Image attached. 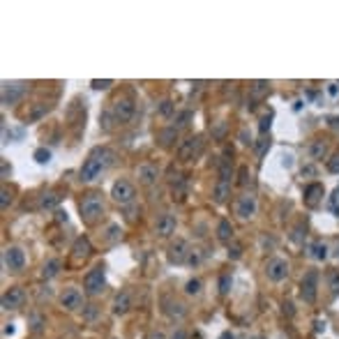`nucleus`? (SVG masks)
I'll return each mask as SVG.
<instances>
[{"label":"nucleus","instance_id":"nucleus-12","mask_svg":"<svg viewBox=\"0 0 339 339\" xmlns=\"http://www.w3.org/2000/svg\"><path fill=\"white\" fill-rule=\"evenodd\" d=\"M25 90H28L25 83H3V104H16L25 95Z\"/></svg>","mask_w":339,"mask_h":339},{"label":"nucleus","instance_id":"nucleus-20","mask_svg":"<svg viewBox=\"0 0 339 339\" xmlns=\"http://www.w3.org/2000/svg\"><path fill=\"white\" fill-rule=\"evenodd\" d=\"M90 252H93L90 240L88 238H76L74 247H72V256H74V261H85L90 256Z\"/></svg>","mask_w":339,"mask_h":339},{"label":"nucleus","instance_id":"nucleus-48","mask_svg":"<svg viewBox=\"0 0 339 339\" xmlns=\"http://www.w3.org/2000/svg\"><path fill=\"white\" fill-rule=\"evenodd\" d=\"M55 214H58V217H55L58 222H67V212H63V210H55Z\"/></svg>","mask_w":339,"mask_h":339},{"label":"nucleus","instance_id":"nucleus-22","mask_svg":"<svg viewBox=\"0 0 339 339\" xmlns=\"http://www.w3.org/2000/svg\"><path fill=\"white\" fill-rule=\"evenodd\" d=\"M157 141H160L162 148H171V145L178 141V130H175V127H166V130H162L160 134H157Z\"/></svg>","mask_w":339,"mask_h":339},{"label":"nucleus","instance_id":"nucleus-7","mask_svg":"<svg viewBox=\"0 0 339 339\" xmlns=\"http://www.w3.org/2000/svg\"><path fill=\"white\" fill-rule=\"evenodd\" d=\"M286 274H289V263H286L284 259H280V256H274V259L268 261V265H265V277H268L270 282H284Z\"/></svg>","mask_w":339,"mask_h":339},{"label":"nucleus","instance_id":"nucleus-27","mask_svg":"<svg viewBox=\"0 0 339 339\" xmlns=\"http://www.w3.org/2000/svg\"><path fill=\"white\" fill-rule=\"evenodd\" d=\"M307 152H310V157L312 160H323V155H325V143L321 139H316V141H312L310 143V148H307Z\"/></svg>","mask_w":339,"mask_h":339},{"label":"nucleus","instance_id":"nucleus-39","mask_svg":"<svg viewBox=\"0 0 339 339\" xmlns=\"http://www.w3.org/2000/svg\"><path fill=\"white\" fill-rule=\"evenodd\" d=\"M330 291H332V295H339V272L330 277Z\"/></svg>","mask_w":339,"mask_h":339},{"label":"nucleus","instance_id":"nucleus-35","mask_svg":"<svg viewBox=\"0 0 339 339\" xmlns=\"http://www.w3.org/2000/svg\"><path fill=\"white\" fill-rule=\"evenodd\" d=\"M118 238H120V226L118 224H111L109 229H106V240H109V242H115Z\"/></svg>","mask_w":339,"mask_h":339},{"label":"nucleus","instance_id":"nucleus-49","mask_svg":"<svg viewBox=\"0 0 339 339\" xmlns=\"http://www.w3.org/2000/svg\"><path fill=\"white\" fill-rule=\"evenodd\" d=\"M316 173V169H312V166H304L302 169V175H314Z\"/></svg>","mask_w":339,"mask_h":339},{"label":"nucleus","instance_id":"nucleus-23","mask_svg":"<svg viewBox=\"0 0 339 339\" xmlns=\"http://www.w3.org/2000/svg\"><path fill=\"white\" fill-rule=\"evenodd\" d=\"M217 240L220 242H231L233 240V226H231L229 220H222L217 224Z\"/></svg>","mask_w":339,"mask_h":339},{"label":"nucleus","instance_id":"nucleus-14","mask_svg":"<svg viewBox=\"0 0 339 339\" xmlns=\"http://www.w3.org/2000/svg\"><path fill=\"white\" fill-rule=\"evenodd\" d=\"M25 300V291L21 286H12L10 291H5L3 295V310H19Z\"/></svg>","mask_w":339,"mask_h":339},{"label":"nucleus","instance_id":"nucleus-10","mask_svg":"<svg viewBox=\"0 0 339 339\" xmlns=\"http://www.w3.org/2000/svg\"><path fill=\"white\" fill-rule=\"evenodd\" d=\"M3 261H5V265L10 270L19 272V270H23V265H25V254H23V250H21V247L12 244V247H7V250L3 252Z\"/></svg>","mask_w":339,"mask_h":339},{"label":"nucleus","instance_id":"nucleus-45","mask_svg":"<svg viewBox=\"0 0 339 339\" xmlns=\"http://www.w3.org/2000/svg\"><path fill=\"white\" fill-rule=\"evenodd\" d=\"M247 178H250V171H247V166H242V169H240V180H238V182L247 184Z\"/></svg>","mask_w":339,"mask_h":339},{"label":"nucleus","instance_id":"nucleus-4","mask_svg":"<svg viewBox=\"0 0 339 339\" xmlns=\"http://www.w3.org/2000/svg\"><path fill=\"white\" fill-rule=\"evenodd\" d=\"M316 293H319V272L316 270H307L300 282V298L304 302H316Z\"/></svg>","mask_w":339,"mask_h":339},{"label":"nucleus","instance_id":"nucleus-40","mask_svg":"<svg viewBox=\"0 0 339 339\" xmlns=\"http://www.w3.org/2000/svg\"><path fill=\"white\" fill-rule=\"evenodd\" d=\"M187 263H190V265H199V263H201L199 250H192V252H190V256H187Z\"/></svg>","mask_w":339,"mask_h":339},{"label":"nucleus","instance_id":"nucleus-18","mask_svg":"<svg viewBox=\"0 0 339 339\" xmlns=\"http://www.w3.org/2000/svg\"><path fill=\"white\" fill-rule=\"evenodd\" d=\"M325 190H323V184L321 182H312L304 187V203L310 205V208H316L319 205V201L323 199Z\"/></svg>","mask_w":339,"mask_h":339},{"label":"nucleus","instance_id":"nucleus-38","mask_svg":"<svg viewBox=\"0 0 339 339\" xmlns=\"http://www.w3.org/2000/svg\"><path fill=\"white\" fill-rule=\"evenodd\" d=\"M328 171L330 173H339V152H334L332 160L328 162Z\"/></svg>","mask_w":339,"mask_h":339},{"label":"nucleus","instance_id":"nucleus-28","mask_svg":"<svg viewBox=\"0 0 339 339\" xmlns=\"http://www.w3.org/2000/svg\"><path fill=\"white\" fill-rule=\"evenodd\" d=\"M328 244H325V242H316V244H312V252H310V254L312 256H314V259L316 261H325V259H328Z\"/></svg>","mask_w":339,"mask_h":339},{"label":"nucleus","instance_id":"nucleus-53","mask_svg":"<svg viewBox=\"0 0 339 339\" xmlns=\"http://www.w3.org/2000/svg\"><path fill=\"white\" fill-rule=\"evenodd\" d=\"M330 125H332V127H339V118H330Z\"/></svg>","mask_w":339,"mask_h":339},{"label":"nucleus","instance_id":"nucleus-37","mask_svg":"<svg viewBox=\"0 0 339 339\" xmlns=\"http://www.w3.org/2000/svg\"><path fill=\"white\" fill-rule=\"evenodd\" d=\"M90 85H93V88H95V90H106V88H111V85H113V81H111V79H104V81L95 79V81H93V83H90Z\"/></svg>","mask_w":339,"mask_h":339},{"label":"nucleus","instance_id":"nucleus-15","mask_svg":"<svg viewBox=\"0 0 339 339\" xmlns=\"http://www.w3.org/2000/svg\"><path fill=\"white\" fill-rule=\"evenodd\" d=\"M187 256H190V247H187L184 240H175V242L169 247V263L182 265L184 261H187Z\"/></svg>","mask_w":339,"mask_h":339},{"label":"nucleus","instance_id":"nucleus-8","mask_svg":"<svg viewBox=\"0 0 339 339\" xmlns=\"http://www.w3.org/2000/svg\"><path fill=\"white\" fill-rule=\"evenodd\" d=\"M113 118L118 120L120 125L130 122V120L134 118V102H132L130 97H118L113 104Z\"/></svg>","mask_w":339,"mask_h":339},{"label":"nucleus","instance_id":"nucleus-29","mask_svg":"<svg viewBox=\"0 0 339 339\" xmlns=\"http://www.w3.org/2000/svg\"><path fill=\"white\" fill-rule=\"evenodd\" d=\"M201 291H203V282L201 280H190L184 284V293L187 295H201Z\"/></svg>","mask_w":339,"mask_h":339},{"label":"nucleus","instance_id":"nucleus-55","mask_svg":"<svg viewBox=\"0 0 339 339\" xmlns=\"http://www.w3.org/2000/svg\"><path fill=\"white\" fill-rule=\"evenodd\" d=\"M252 339H263V337H252Z\"/></svg>","mask_w":339,"mask_h":339},{"label":"nucleus","instance_id":"nucleus-16","mask_svg":"<svg viewBox=\"0 0 339 339\" xmlns=\"http://www.w3.org/2000/svg\"><path fill=\"white\" fill-rule=\"evenodd\" d=\"M162 304H164V314L171 316V319H182V316L187 314V307H184V302L171 298V295H164V298H162Z\"/></svg>","mask_w":339,"mask_h":339},{"label":"nucleus","instance_id":"nucleus-44","mask_svg":"<svg viewBox=\"0 0 339 339\" xmlns=\"http://www.w3.org/2000/svg\"><path fill=\"white\" fill-rule=\"evenodd\" d=\"M265 148H268V141H265V139H261L259 141V143H256V155H263V152H265Z\"/></svg>","mask_w":339,"mask_h":339},{"label":"nucleus","instance_id":"nucleus-17","mask_svg":"<svg viewBox=\"0 0 339 339\" xmlns=\"http://www.w3.org/2000/svg\"><path fill=\"white\" fill-rule=\"evenodd\" d=\"M136 178H139L141 184L150 187V184L157 182V178H160V171H157L155 164H141L139 169H136Z\"/></svg>","mask_w":339,"mask_h":339},{"label":"nucleus","instance_id":"nucleus-51","mask_svg":"<svg viewBox=\"0 0 339 339\" xmlns=\"http://www.w3.org/2000/svg\"><path fill=\"white\" fill-rule=\"evenodd\" d=\"M148 339H164V334H162V332H152V334H148Z\"/></svg>","mask_w":339,"mask_h":339},{"label":"nucleus","instance_id":"nucleus-30","mask_svg":"<svg viewBox=\"0 0 339 339\" xmlns=\"http://www.w3.org/2000/svg\"><path fill=\"white\" fill-rule=\"evenodd\" d=\"M190 120H192V111H190V109H187V111H180V113L175 115L173 127H175V130H180V127H187V125H190Z\"/></svg>","mask_w":339,"mask_h":339},{"label":"nucleus","instance_id":"nucleus-25","mask_svg":"<svg viewBox=\"0 0 339 339\" xmlns=\"http://www.w3.org/2000/svg\"><path fill=\"white\" fill-rule=\"evenodd\" d=\"M250 93H252V100H261V97H265L270 93V83L268 81H254L250 85Z\"/></svg>","mask_w":339,"mask_h":339},{"label":"nucleus","instance_id":"nucleus-42","mask_svg":"<svg viewBox=\"0 0 339 339\" xmlns=\"http://www.w3.org/2000/svg\"><path fill=\"white\" fill-rule=\"evenodd\" d=\"M330 208L334 210V212L339 214V187L334 190V194H332V199H330Z\"/></svg>","mask_w":339,"mask_h":339},{"label":"nucleus","instance_id":"nucleus-47","mask_svg":"<svg viewBox=\"0 0 339 339\" xmlns=\"http://www.w3.org/2000/svg\"><path fill=\"white\" fill-rule=\"evenodd\" d=\"M284 314L286 316H293L295 314V310H293V304H291V302H284Z\"/></svg>","mask_w":339,"mask_h":339},{"label":"nucleus","instance_id":"nucleus-19","mask_svg":"<svg viewBox=\"0 0 339 339\" xmlns=\"http://www.w3.org/2000/svg\"><path fill=\"white\" fill-rule=\"evenodd\" d=\"M130 307H132L130 291H120V293L115 295V300H113V314L115 316H125L127 312H130Z\"/></svg>","mask_w":339,"mask_h":339},{"label":"nucleus","instance_id":"nucleus-2","mask_svg":"<svg viewBox=\"0 0 339 339\" xmlns=\"http://www.w3.org/2000/svg\"><path fill=\"white\" fill-rule=\"evenodd\" d=\"M79 212H81V220H83L85 224H95L102 217V212H104V199H102L100 192L85 194L83 199L79 201Z\"/></svg>","mask_w":339,"mask_h":339},{"label":"nucleus","instance_id":"nucleus-26","mask_svg":"<svg viewBox=\"0 0 339 339\" xmlns=\"http://www.w3.org/2000/svg\"><path fill=\"white\" fill-rule=\"evenodd\" d=\"M58 272H60V261L51 259V261H46L44 268H42V280H53Z\"/></svg>","mask_w":339,"mask_h":339},{"label":"nucleus","instance_id":"nucleus-9","mask_svg":"<svg viewBox=\"0 0 339 339\" xmlns=\"http://www.w3.org/2000/svg\"><path fill=\"white\" fill-rule=\"evenodd\" d=\"M256 208H259L256 196L254 194H242L238 199V203H235V214H238L240 220H252V217L256 214Z\"/></svg>","mask_w":339,"mask_h":339},{"label":"nucleus","instance_id":"nucleus-52","mask_svg":"<svg viewBox=\"0 0 339 339\" xmlns=\"http://www.w3.org/2000/svg\"><path fill=\"white\" fill-rule=\"evenodd\" d=\"M220 339H235V337H233V332H229V330H226V332H222Z\"/></svg>","mask_w":339,"mask_h":339},{"label":"nucleus","instance_id":"nucleus-50","mask_svg":"<svg viewBox=\"0 0 339 339\" xmlns=\"http://www.w3.org/2000/svg\"><path fill=\"white\" fill-rule=\"evenodd\" d=\"M3 332H5V334H14V325H12V323H7L5 328H3Z\"/></svg>","mask_w":339,"mask_h":339},{"label":"nucleus","instance_id":"nucleus-34","mask_svg":"<svg viewBox=\"0 0 339 339\" xmlns=\"http://www.w3.org/2000/svg\"><path fill=\"white\" fill-rule=\"evenodd\" d=\"M51 160V152L46 148H37L35 150V162H40V164H46V162Z\"/></svg>","mask_w":339,"mask_h":339},{"label":"nucleus","instance_id":"nucleus-5","mask_svg":"<svg viewBox=\"0 0 339 339\" xmlns=\"http://www.w3.org/2000/svg\"><path fill=\"white\" fill-rule=\"evenodd\" d=\"M111 196H113V201H118L120 205H127L134 201L136 190L130 180H115L113 187H111Z\"/></svg>","mask_w":339,"mask_h":339},{"label":"nucleus","instance_id":"nucleus-21","mask_svg":"<svg viewBox=\"0 0 339 339\" xmlns=\"http://www.w3.org/2000/svg\"><path fill=\"white\" fill-rule=\"evenodd\" d=\"M212 196H214V203H224L231 196V182L217 180V182H214V190H212Z\"/></svg>","mask_w":339,"mask_h":339},{"label":"nucleus","instance_id":"nucleus-41","mask_svg":"<svg viewBox=\"0 0 339 339\" xmlns=\"http://www.w3.org/2000/svg\"><path fill=\"white\" fill-rule=\"evenodd\" d=\"M30 323H33V330H35V332H40V330H42V323H44V319H42L40 314H35L33 319H30Z\"/></svg>","mask_w":339,"mask_h":339},{"label":"nucleus","instance_id":"nucleus-3","mask_svg":"<svg viewBox=\"0 0 339 339\" xmlns=\"http://www.w3.org/2000/svg\"><path fill=\"white\" fill-rule=\"evenodd\" d=\"M104 284H106V274H104V265H95V268L90 270L88 274L83 277V289L90 298H95L104 291Z\"/></svg>","mask_w":339,"mask_h":339},{"label":"nucleus","instance_id":"nucleus-33","mask_svg":"<svg viewBox=\"0 0 339 339\" xmlns=\"http://www.w3.org/2000/svg\"><path fill=\"white\" fill-rule=\"evenodd\" d=\"M10 203H12V192L7 190V187H3V192H0V208L7 210V208H10Z\"/></svg>","mask_w":339,"mask_h":339},{"label":"nucleus","instance_id":"nucleus-43","mask_svg":"<svg viewBox=\"0 0 339 339\" xmlns=\"http://www.w3.org/2000/svg\"><path fill=\"white\" fill-rule=\"evenodd\" d=\"M270 120H272V118H270V115H265V118H261V125H259V132H261V134H265V132L270 130Z\"/></svg>","mask_w":339,"mask_h":339},{"label":"nucleus","instance_id":"nucleus-31","mask_svg":"<svg viewBox=\"0 0 339 339\" xmlns=\"http://www.w3.org/2000/svg\"><path fill=\"white\" fill-rule=\"evenodd\" d=\"M157 111H160L162 118H171V115L175 113V104H173L171 100H164V102L160 104V109H157Z\"/></svg>","mask_w":339,"mask_h":339},{"label":"nucleus","instance_id":"nucleus-54","mask_svg":"<svg viewBox=\"0 0 339 339\" xmlns=\"http://www.w3.org/2000/svg\"><path fill=\"white\" fill-rule=\"evenodd\" d=\"M334 259H339V244H337V250H334Z\"/></svg>","mask_w":339,"mask_h":339},{"label":"nucleus","instance_id":"nucleus-11","mask_svg":"<svg viewBox=\"0 0 339 339\" xmlns=\"http://www.w3.org/2000/svg\"><path fill=\"white\" fill-rule=\"evenodd\" d=\"M60 304H63V310L65 312H79L83 307V295H81L79 289H65V293L60 295Z\"/></svg>","mask_w":339,"mask_h":339},{"label":"nucleus","instance_id":"nucleus-6","mask_svg":"<svg viewBox=\"0 0 339 339\" xmlns=\"http://www.w3.org/2000/svg\"><path fill=\"white\" fill-rule=\"evenodd\" d=\"M201 150H203V136L196 134V136H190V139H184L178 148V157L182 162L187 160H194V157L201 155Z\"/></svg>","mask_w":339,"mask_h":339},{"label":"nucleus","instance_id":"nucleus-1","mask_svg":"<svg viewBox=\"0 0 339 339\" xmlns=\"http://www.w3.org/2000/svg\"><path fill=\"white\" fill-rule=\"evenodd\" d=\"M106 157H111L109 150L104 148H95L93 152L88 155V160L83 162V166H81L79 171V180L81 182H93V180H97V175L104 171V166L109 164V160Z\"/></svg>","mask_w":339,"mask_h":339},{"label":"nucleus","instance_id":"nucleus-36","mask_svg":"<svg viewBox=\"0 0 339 339\" xmlns=\"http://www.w3.org/2000/svg\"><path fill=\"white\" fill-rule=\"evenodd\" d=\"M231 291V274H222V280H220V293L226 295Z\"/></svg>","mask_w":339,"mask_h":339},{"label":"nucleus","instance_id":"nucleus-24","mask_svg":"<svg viewBox=\"0 0 339 339\" xmlns=\"http://www.w3.org/2000/svg\"><path fill=\"white\" fill-rule=\"evenodd\" d=\"M58 203H60V194H58V192H44V194L40 196V208L42 210H53Z\"/></svg>","mask_w":339,"mask_h":339},{"label":"nucleus","instance_id":"nucleus-46","mask_svg":"<svg viewBox=\"0 0 339 339\" xmlns=\"http://www.w3.org/2000/svg\"><path fill=\"white\" fill-rule=\"evenodd\" d=\"M169 339H187V332H184V330L182 328H180V330H175V332L173 334H171V337Z\"/></svg>","mask_w":339,"mask_h":339},{"label":"nucleus","instance_id":"nucleus-32","mask_svg":"<svg viewBox=\"0 0 339 339\" xmlns=\"http://www.w3.org/2000/svg\"><path fill=\"white\" fill-rule=\"evenodd\" d=\"M240 256H242V244H240V242L229 244V259L231 261H238Z\"/></svg>","mask_w":339,"mask_h":339},{"label":"nucleus","instance_id":"nucleus-13","mask_svg":"<svg viewBox=\"0 0 339 339\" xmlns=\"http://www.w3.org/2000/svg\"><path fill=\"white\" fill-rule=\"evenodd\" d=\"M175 226H178V220H175L173 214L164 212L160 220L155 222V235L157 238H169L171 233H175Z\"/></svg>","mask_w":339,"mask_h":339}]
</instances>
